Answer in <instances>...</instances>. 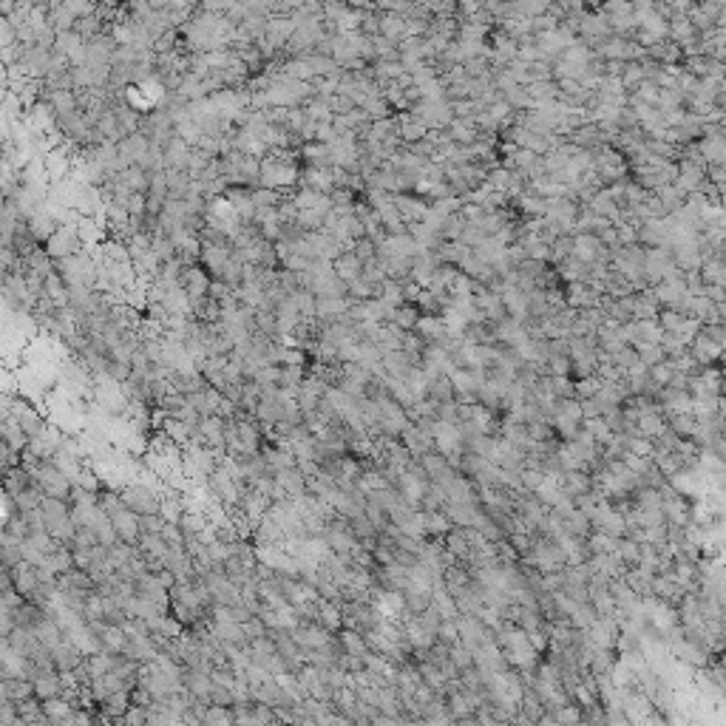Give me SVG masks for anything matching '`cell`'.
Segmentation results:
<instances>
[{
    "label": "cell",
    "instance_id": "47",
    "mask_svg": "<svg viewBox=\"0 0 726 726\" xmlns=\"http://www.w3.org/2000/svg\"><path fill=\"white\" fill-rule=\"evenodd\" d=\"M633 94H636V100H638V102H644V105H650V108H655V105H658V88H655L653 83H647V80H644Z\"/></svg>",
    "mask_w": 726,
    "mask_h": 726
},
{
    "label": "cell",
    "instance_id": "36",
    "mask_svg": "<svg viewBox=\"0 0 726 726\" xmlns=\"http://www.w3.org/2000/svg\"><path fill=\"white\" fill-rule=\"evenodd\" d=\"M573 256V236H559L554 244H551V258H548V264H562L565 258H571Z\"/></svg>",
    "mask_w": 726,
    "mask_h": 726
},
{
    "label": "cell",
    "instance_id": "18",
    "mask_svg": "<svg viewBox=\"0 0 726 726\" xmlns=\"http://www.w3.org/2000/svg\"><path fill=\"white\" fill-rule=\"evenodd\" d=\"M661 312V307L653 298V290H641L633 292V321H655Z\"/></svg>",
    "mask_w": 726,
    "mask_h": 726
},
{
    "label": "cell",
    "instance_id": "38",
    "mask_svg": "<svg viewBox=\"0 0 726 726\" xmlns=\"http://www.w3.org/2000/svg\"><path fill=\"white\" fill-rule=\"evenodd\" d=\"M463 227H465L463 216H460V213H454V216H448V219L440 225V239H443V242H460Z\"/></svg>",
    "mask_w": 726,
    "mask_h": 726
},
{
    "label": "cell",
    "instance_id": "39",
    "mask_svg": "<svg viewBox=\"0 0 726 726\" xmlns=\"http://www.w3.org/2000/svg\"><path fill=\"white\" fill-rule=\"evenodd\" d=\"M111 519H114V530H117L119 536H125V539H133V536H136V522H133V516H131L128 511H114Z\"/></svg>",
    "mask_w": 726,
    "mask_h": 726
},
{
    "label": "cell",
    "instance_id": "14",
    "mask_svg": "<svg viewBox=\"0 0 726 726\" xmlns=\"http://www.w3.org/2000/svg\"><path fill=\"white\" fill-rule=\"evenodd\" d=\"M412 332H415L426 346H429V343H440V340L446 338V326H443V321H440L437 315H420Z\"/></svg>",
    "mask_w": 726,
    "mask_h": 726
},
{
    "label": "cell",
    "instance_id": "34",
    "mask_svg": "<svg viewBox=\"0 0 726 726\" xmlns=\"http://www.w3.org/2000/svg\"><path fill=\"white\" fill-rule=\"evenodd\" d=\"M417 318H420V312H417L415 304H400L398 312H395V318H392V323H395L400 332H412L415 323H417Z\"/></svg>",
    "mask_w": 726,
    "mask_h": 726
},
{
    "label": "cell",
    "instance_id": "26",
    "mask_svg": "<svg viewBox=\"0 0 726 726\" xmlns=\"http://www.w3.org/2000/svg\"><path fill=\"white\" fill-rule=\"evenodd\" d=\"M434 256H437V261H440V264L460 267V264L471 256V250H468V247H463L460 242H443V244L434 250Z\"/></svg>",
    "mask_w": 726,
    "mask_h": 726
},
{
    "label": "cell",
    "instance_id": "21",
    "mask_svg": "<svg viewBox=\"0 0 726 726\" xmlns=\"http://www.w3.org/2000/svg\"><path fill=\"white\" fill-rule=\"evenodd\" d=\"M703 287H723L726 284V267H723V256H712V258H703L701 270H698Z\"/></svg>",
    "mask_w": 726,
    "mask_h": 726
},
{
    "label": "cell",
    "instance_id": "48",
    "mask_svg": "<svg viewBox=\"0 0 726 726\" xmlns=\"http://www.w3.org/2000/svg\"><path fill=\"white\" fill-rule=\"evenodd\" d=\"M349 250H352V253H355L360 261H369V258H375V242H372V239H367V236H363L360 242H355Z\"/></svg>",
    "mask_w": 726,
    "mask_h": 726
},
{
    "label": "cell",
    "instance_id": "42",
    "mask_svg": "<svg viewBox=\"0 0 726 726\" xmlns=\"http://www.w3.org/2000/svg\"><path fill=\"white\" fill-rule=\"evenodd\" d=\"M636 349V355H638V363L641 367H655V363H664L667 357H664V352H661V346H633Z\"/></svg>",
    "mask_w": 726,
    "mask_h": 726
},
{
    "label": "cell",
    "instance_id": "37",
    "mask_svg": "<svg viewBox=\"0 0 726 726\" xmlns=\"http://www.w3.org/2000/svg\"><path fill=\"white\" fill-rule=\"evenodd\" d=\"M429 398L432 400H440V403H451V398H454V389H451V381L446 378V375H440V378H434L432 383H429Z\"/></svg>",
    "mask_w": 726,
    "mask_h": 726
},
{
    "label": "cell",
    "instance_id": "1",
    "mask_svg": "<svg viewBox=\"0 0 726 726\" xmlns=\"http://www.w3.org/2000/svg\"><path fill=\"white\" fill-rule=\"evenodd\" d=\"M46 256L52 261H60V258H69V256H77L85 250L83 239H80V230H77V222H69V225H57V230L49 236V242L43 244Z\"/></svg>",
    "mask_w": 726,
    "mask_h": 726
},
{
    "label": "cell",
    "instance_id": "22",
    "mask_svg": "<svg viewBox=\"0 0 726 726\" xmlns=\"http://www.w3.org/2000/svg\"><path fill=\"white\" fill-rule=\"evenodd\" d=\"M695 148H698V153H701L703 165H723V159H726V142H723V136L698 139V142H695Z\"/></svg>",
    "mask_w": 726,
    "mask_h": 726
},
{
    "label": "cell",
    "instance_id": "27",
    "mask_svg": "<svg viewBox=\"0 0 726 726\" xmlns=\"http://www.w3.org/2000/svg\"><path fill=\"white\" fill-rule=\"evenodd\" d=\"M655 199L661 202V208H664V210H667V216H670V213H678V210L684 208L686 194H684V191H678L675 185H664V188H658V191H655Z\"/></svg>",
    "mask_w": 726,
    "mask_h": 726
},
{
    "label": "cell",
    "instance_id": "3",
    "mask_svg": "<svg viewBox=\"0 0 726 726\" xmlns=\"http://www.w3.org/2000/svg\"><path fill=\"white\" fill-rule=\"evenodd\" d=\"M636 242L638 247L650 250V247H670V227L664 219H650V222H641L638 233H636Z\"/></svg>",
    "mask_w": 726,
    "mask_h": 726
},
{
    "label": "cell",
    "instance_id": "6",
    "mask_svg": "<svg viewBox=\"0 0 726 726\" xmlns=\"http://www.w3.org/2000/svg\"><path fill=\"white\" fill-rule=\"evenodd\" d=\"M145 153H148V139H145L139 131L131 133V136H125V139L117 145V156H119V162H122L125 167L139 165V162L145 159Z\"/></svg>",
    "mask_w": 726,
    "mask_h": 726
},
{
    "label": "cell",
    "instance_id": "44",
    "mask_svg": "<svg viewBox=\"0 0 726 726\" xmlns=\"http://www.w3.org/2000/svg\"><path fill=\"white\" fill-rule=\"evenodd\" d=\"M482 239H488L485 233H482V227L477 225V222H465V227H463V236H460V244L463 247H468V250H474Z\"/></svg>",
    "mask_w": 726,
    "mask_h": 726
},
{
    "label": "cell",
    "instance_id": "33",
    "mask_svg": "<svg viewBox=\"0 0 726 726\" xmlns=\"http://www.w3.org/2000/svg\"><path fill=\"white\" fill-rule=\"evenodd\" d=\"M23 261H26V273H35V275H40V278H46V275L54 270V261L46 256L43 247H37V250H35L32 256H26Z\"/></svg>",
    "mask_w": 726,
    "mask_h": 726
},
{
    "label": "cell",
    "instance_id": "35",
    "mask_svg": "<svg viewBox=\"0 0 726 726\" xmlns=\"http://www.w3.org/2000/svg\"><path fill=\"white\" fill-rule=\"evenodd\" d=\"M4 443H6L12 451H23V448H26V443H29V437L23 434V429H20L12 417L4 423Z\"/></svg>",
    "mask_w": 726,
    "mask_h": 726
},
{
    "label": "cell",
    "instance_id": "4",
    "mask_svg": "<svg viewBox=\"0 0 726 726\" xmlns=\"http://www.w3.org/2000/svg\"><path fill=\"white\" fill-rule=\"evenodd\" d=\"M686 352H689V357L698 363V367H712V363H720L723 346L712 343V340H709L706 335H701V329H698V335L692 338V343L686 346Z\"/></svg>",
    "mask_w": 726,
    "mask_h": 726
},
{
    "label": "cell",
    "instance_id": "41",
    "mask_svg": "<svg viewBox=\"0 0 726 726\" xmlns=\"http://www.w3.org/2000/svg\"><path fill=\"white\" fill-rule=\"evenodd\" d=\"M360 275L367 278L372 287H381V284L386 281V270H383L381 258H369V261H363V273H360Z\"/></svg>",
    "mask_w": 726,
    "mask_h": 726
},
{
    "label": "cell",
    "instance_id": "7",
    "mask_svg": "<svg viewBox=\"0 0 726 726\" xmlns=\"http://www.w3.org/2000/svg\"><path fill=\"white\" fill-rule=\"evenodd\" d=\"M165 170H182V173H188V162H191V153H194V148L188 145V142H182L179 136H173L167 145H165Z\"/></svg>",
    "mask_w": 726,
    "mask_h": 726
},
{
    "label": "cell",
    "instance_id": "12",
    "mask_svg": "<svg viewBox=\"0 0 726 726\" xmlns=\"http://www.w3.org/2000/svg\"><path fill=\"white\" fill-rule=\"evenodd\" d=\"M585 208H588L593 216H599V219H607L610 225H616V222H619V213H621V208L613 202V196L607 194V188H602V191H599V194H596V196H593V199H590Z\"/></svg>",
    "mask_w": 726,
    "mask_h": 726
},
{
    "label": "cell",
    "instance_id": "9",
    "mask_svg": "<svg viewBox=\"0 0 726 726\" xmlns=\"http://www.w3.org/2000/svg\"><path fill=\"white\" fill-rule=\"evenodd\" d=\"M502 307H505V315L508 318H513V321H519V323H525L530 315H528V295L522 292V290H516V287H505L502 290Z\"/></svg>",
    "mask_w": 726,
    "mask_h": 726
},
{
    "label": "cell",
    "instance_id": "5",
    "mask_svg": "<svg viewBox=\"0 0 726 726\" xmlns=\"http://www.w3.org/2000/svg\"><path fill=\"white\" fill-rule=\"evenodd\" d=\"M395 208H398V213H400V219H403L406 227H409V225H420V222L426 219V213H429L426 199H420V196H415V194H398V196H395Z\"/></svg>",
    "mask_w": 726,
    "mask_h": 726
},
{
    "label": "cell",
    "instance_id": "17",
    "mask_svg": "<svg viewBox=\"0 0 726 726\" xmlns=\"http://www.w3.org/2000/svg\"><path fill=\"white\" fill-rule=\"evenodd\" d=\"M446 136L457 145H474L480 139V131H477L474 119H451L448 128H446Z\"/></svg>",
    "mask_w": 726,
    "mask_h": 726
},
{
    "label": "cell",
    "instance_id": "23",
    "mask_svg": "<svg viewBox=\"0 0 726 726\" xmlns=\"http://www.w3.org/2000/svg\"><path fill=\"white\" fill-rule=\"evenodd\" d=\"M43 298L52 301L54 307H69V287H66V281L54 270L43 278Z\"/></svg>",
    "mask_w": 726,
    "mask_h": 726
},
{
    "label": "cell",
    "instance_id": "16",
    "mask_svg": "<svg viewBox=\"0 0 726 726\" xmlns=\"http://www.w3.org/2000/svg\"><path fill=\"white\" fill-rule=\"evenodd\" d=\"M395 119H398V136H400V142H403V145H412V142L426 139L429 128H426L423 122H417L409 111H403V114H400V117H395Z\"/></svg>",
    "mask_w": 726,
    "mask_h": 726
},
{
    "label": "cell",
    "instance_id": "2",
    "mask_svg": "<svg viewBox=\"0 0 726 726\" xmlns=\"http://www.w3.org/2000/svg\"><path fill=\"white\" fill-rule=\"evenodd\" d=\"M179 287L185 290V295L191 301H199V298H208V290H210V275L208 270L196 261V264H188L179 275Z\"/></svg>",
    "mask_w": 726,
    "mask_h": 726
},
{
    "label": "cell",
    "instance_id": "11",
    "mask_svg": "<svg viewBox=\"0 0 726 726\" xmlns=\"http://www.w3.org/2000/svg\"><path fill=\"white\" fill-rule=\"evenodd\" d=\"M352 307L349 298H315V321L321 323H329V321H338L340 315H346Z\"/></svg>",
    "mask_w": 726,
    "mask_h": 726
},
{
    "label": "cell",
    "instance_id": "19",
    "mask_svg": "<svg viewBox=\"0 0 726 726\" xmlns=\"http://www.w3.org/2000/svg\"><path fill=\"white\" fill-rule=\"evenodd\" d=\"M117 182L128 191V194H148V185H150V176L139 167V165H133V167H125L119 176H117Z\"/></svg>",
    "mask_w": 726,
    "mask_h": 726
},
{
    "label": "cell",
    "instance_id": "46",
    "mask_svg": "<svg viewBox=\"0 0 726 726\" xmlns=\"http://www.w3.org/2000/svg\"><path fill=\"white\" fill-rule=\"evenodd\" d=\"M664 403L670 409H675V412H686L692 406V398H689V392H670V389H664Z\"/></svg>",
    "mask_w": 726,
    "mask_h": 726
},
{
    "label": "cell",
    "instance_id": "15",
    "mask_svg": "<svg viewBox=\"0 0 726 726\" xmlns=\"http://www.w3.org/2000/svg\"><path fill=\"white\" fill-rule=\"evenodd\" d=\"M125 508L133 511V513H139V516H150V513L159 511V502L153 499L150 491H145V488H131V491H125Z\"/></svg>",
    "mask_w": 726,
    "mask_h": 726
},
{
    "label": "cell",
    "instance_id": "24",
    "mask_svg": "<svg viewBox=\"0 0 726 726\" xmlns=\"http://www.w3.org/2000/svg\"><path fill=\"white\" fill-rule=\"evenodd\" d=\"M298 156L307 159L309 167H332L329 145H323V142H304V145L298 148Z\"/></svg>",
    "mask_w": 726,
    "mask_h": 726
},
{
    "label": "cell",
    "instance_id": "50",
    "mask_svg": "<svg viewBox=\"0 0 726 726\" xmlns=\"http://www.w3.org/2000/svg\"><path fill=\"white\" fill-rule=\"evenodd\" d=\"M440 417H443V423L454 426V423H457V417H460V406H454V403H443V406H440Z\"/></svg>",
    "mask_w": 726,
    "mask_h": 726
},
{
    "label": "cell",
    "instance_id": "43",
    "mask_svg": "<svg viewBox=\"0 0 726 726\" xmlns=\"http://www.w3.org/2000/svg\"><path fill=\"white\" fill-rule=\"evenodd\" d=\"M655 323L661 326V332L675 335V332L681 329V323H684V315H678V312H672V309H661L658 318H655Z\"/></svg>",
    "mask_w": 726,
    "mask_h": 726
},
{
    "label": "cell",
    "instance_id": "8",
    "mask_svg": "<svg viewBox=\"0 0 726 726\" xmlns=\"http://www.w3.org/2000/svg\"><path fill=\"white\" fill-rule=\"evenodd\" d=\"M26 227H29V233H32V239L43 247L46 242H49V236L57 230V222H54V216L46 210V208H40V210H35L29 219H26Z\"/></svg>",
    "mask_w": 726,
    "mask_h": 726
},
{
    "label": "cell",
    "instance_id": "29",
    "mask_svg": "<svg viewBox=\"0 0 726 726\" xmlns=\"http://www.w3.org/2000/svg\"><path fill=\"white\" fill-rule=\"evenodd\" d=\"M502 253H505V247H502V244H499L494 236L482 239V242H480V244L471 250V256H474V258H480V261H482V264H488V267H491V264H494V261H496Z\"/></svg>",
    "mask_w": 726,
    "mask_h": 726
},
{
    "label": "cell",
    "instance_id": "31",
    "mask_svg": "<svg viewBox=\"0 0 726 726\" xmlns=\"http://www.w3.org/2000/svg\"><path fill=\"white\" fill-rule=\"evenodd\" d=\"M636 329H638V335H636L633 346H658V340L664 335L655 321H636Z\"/></svg>",
    "mask_w": 726,
    "mask_h": 726
},
{
    "label": "cell",
    "instance_id": "13",
    "mask_svg": "<svg viewBox=\"0 0 726 726\" xmlns=\"http://www.w3.org/2000/svg\"><path fill=\"white\" fill-rule=\"evenodd\" d=\"M332 273L343 281V284H349V281H355V278H360V273H363V261L352 253V250H343L335 261H332Z\"/></svg>",
    "mask_w": 726,
    "mask_h": 726
},
{
    "label": "cell",
    "instance_id": "49",
    "mask_svg": "<svg viewBox=\"0 0 726 726\" xmlns=\"http://www.w3.org/2000/svg\"><path fill=\"white\" fill-rule=\"evenodd\" d=\"M641 429H644L647 434L661 432V417H658L655 412H641Z\"/></svg>",
    "mask_w": 726,
    "mask_h": 726
},
{
    "label": "cell",
    "instance_id": "40",
    "mask_svg": "<svg viewBox=\"0 0 726 726\" xmlns=\"http://www.w3.org/2000/svg\"><path fill=\"white\" fill-rule=\"evenodd\" d=\"M610 363H613V367H616V369L624 375L627 369H633L636 363H638V355H636V349H633V346H621V349H619V352L610 357Z\"/></svg>",
    "mask_w": 726,
    "mask_h": 726
},
{
    "label": "cell",
    "instance_id": "30",
    "mask_svg": "<svg viewBox=\"0 0 726 726\" xmlns=\"http://www.w3.org/2000/svg\"><path fill=\"white\" fill-rule=\"evenodd\" d=\"M378 295V287H372L367 278H355V281H349L346 284V298L349 301H355V304H360V301H372Z\"/></svg>",
    "mask_w": 726,
    "mask_h": 726
},
{
    "label": "cell",
    "instance_id": "51",
    "mask_svg": "<svg viewBox=\"0 0 726 726\" xmlns=\"http://www.w3.org/2000/svg\"><path fill=\"white\" fill-rule=\"evenodd\" d=\"M675 429H678L681 434H686V432L692 429V420H689V417H678V420H675Z\"/></svg>",
    "mask_w": 726,
    "mask_h": 726
},
{
    "label": "cell",
    "instance_id": "28",
    "mask_svg": "<svg viewBox=\"0 0 726 726\" xmlns=\"http://www.w3.org/2000/svg\"><path fill=\"white\" fill-rule=\"evenodd\" d=\"M287 298L292 301V307L298 309V315H301L304 321H315V295H312L307 287H298V290L290 292Z\"/></svg>",
    "mask_w": 726,
    "mask_h": 726
},
{
    "label": "cell",
    "instance_id": "10",
    "mask_svg": "<svg viewBox=\"0 0 726 726\" xmlns=\"http://www.w3.org/2000/svg\"><path fill=\"white\" fill-rule=\"evenodd\" d=\"M381 367H383L386 378H392V381H406L409 372L415 369L412 360H409V355L400 352V349H398V352H386V355L381 357Z\"/></svg>",
    "mask_w": 726,
    "mask_h": 726
},
{
    "label": "cell",
    "instance_id": "20",
    "mask_svg": "<svg viewBox=\"0 0 726 726\" xmlns=\"http://www.w3.org/2000/svg\"><path fill=\"white\" fill-rule=\"evenodd\" d=\"M94 128L100 131V136H102L105 142H114V145H119V142L125 139V131H122V125H119V119L114 117V111H111V108H105V111L97 117Z\"/></svg>",
    "mask_w": 726,
    "mask_h": 726
},
{
    "label": "cell",
    "instance_id": "45",
    "mask_svg": "<svg viewBox=\"0 0 726 726\" xmlns=\"http://www.w3.org/2000/svg\"><path fill=\"white\" fill-rule=\"evenodd\" d=\"M412 85L415 88H420V85H426V83H432V80H437L440 74H437V69H434V63H423V66H417L412 74Z\"/></svg>",
    "mask_w": 726,
    "mask_h": 726
},
{
    "label": "cell",
    "instance_id": "32",
    "mask_svg": "<svg viewBox=\"0 0 726 726\" xmlns=\"http://www.w3.org/2000/svg\"><path fill=\"white\" fill-rule=\"evenodd\" d=\"M284 199V194H278V191H270V188H261V185H256L253 191H250V205L256 208V210H264V208H278V202Z\"/></svg>",
    "mask_w": 726,
    "mask_h": 726
},
{
    "label": "cell",
    "instance_id": "25",
    "mask_svg": "<svg viewBox=\"0 0 726 726\" xmlns=\"http://www.w3.org/2000/svg\"><path fill=\"white\" fill-rule=\"evenodd\" d=\"M378 15H381V37L392 40L395 46H398V43H403V40L409 37V32H406V20H403V18H398V15H383V12H378Z\"/></svg>",
    "mask_w": 726,
    "mask_h": 726
}]
</instances>
